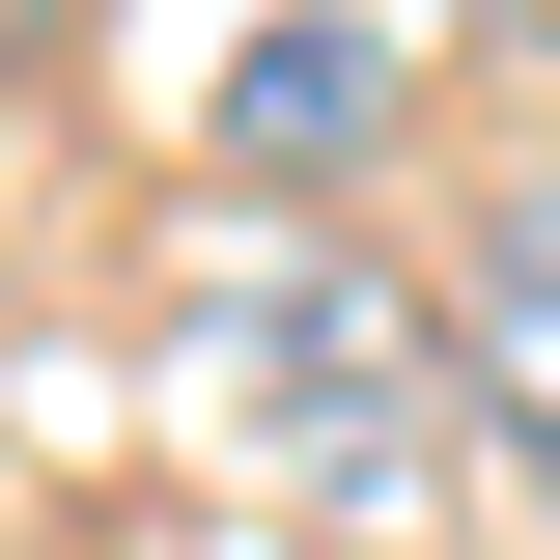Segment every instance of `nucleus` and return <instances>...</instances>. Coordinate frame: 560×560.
Segmentation results:
<instances>
[{"label": "nucleus", "mask_w": 560, "mask_h": 560, "mask_svg": "<svg viewBox=\"0 0 560 560\" xmlns=\"http://www.w3.org/2000/svg\"><path fill=\"white\" fill-rule=\"evenodd\" d=\"M197 364H224V420H253L280 504H420L448 477V337H420L393 280H337V253H253Z\"/></svg>", "instance_id": "nucleus-1"}, {"label": "nucleus", "mask_w": 560, "mask_h": 560, "mask_svg": "<svg viewBox=\"0 0 560 560\" xmlns=\"http://www.w3.org/2000/svg\"><path fill=\"white\" fill-rule=\"evenodd\" d=\"M448 364H477V420H504V448H560V197H504V224H477Z\"/></svg>", "instance_id": "nucleus-2"}, {"label": "nucleus", "mask_w": 560, "mask_h": 560, "mask_svg": "<svg viewBox=\"0 0 560 560\" xmlns=\"http://www.w3.org/2000/svg\"><path fill=\"white\" fill-rule=\"evenodd\" d=\"M393 113V57H364V28H280L253 84H224V140H280V168H308V140H364Z\"/></svg>", "instance_id": "nucleus-3"}]
</instances>
